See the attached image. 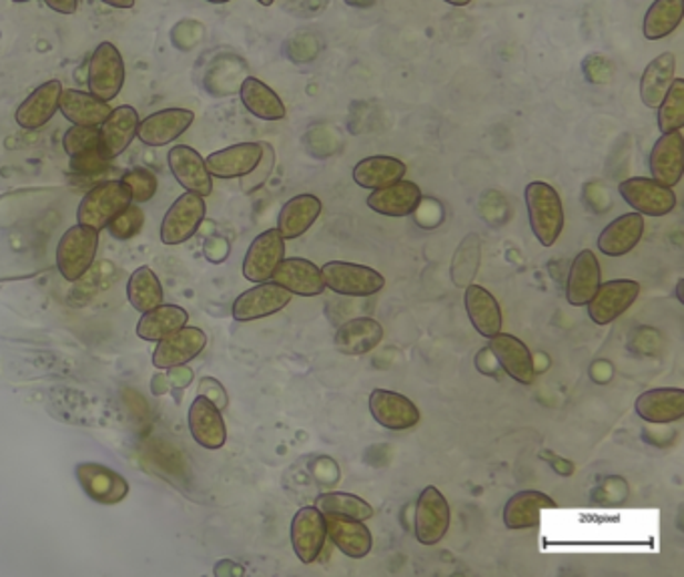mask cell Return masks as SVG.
<instances>
[{"mask_svg": "<svg viewBox=\"0 0 684 577\" xmlns=\"http://www.w3.org/2000/svg\"><path fill=\"white\" fill-rule=\"evenodd\" d=\"M622 199L631 205L632 209L649 217H664L673 213L676 207V195L673 187H664L659 181L646 177H632L622 181L619 185Z\"/></svg>", "mask_w": 684, "mask_h": 577, "instance_id": "ba28073f", "label": "cell"}, {"mask_svg": "<svg viewBox=\"0 0 684 577\" xmlns=\"http://www.w3.org/2000/svg\"><path fill=\"white\" fill-rule=\"evenodd\" d=\"M651 175L664 187H676L684 173V137L681 131L664 133L651 153Z\"/></svg>", "mask_w": 684, "mask_h": 577, "instance_id": "ffe728a7", "label": "cell"}, {"mask_svg": "<svg viewBox=\"0 0 684 577\" xmlns=\"http://www.w3.org/2000/svg\"><path fill=\"white\" fill-rule=\"evenodd\" d=\"M421 190L416 183L400 179L390 187L376 189L368 197V207L386 217H408L420 207Z\"/></svg>", "mask_w": 684, "mask_h": 577, "instance_id": "4316f807", "label": "cell"}, {"mask_svg": "<svg viewBox=\"0 0 684 577\" xmlns=\"http://www.w3.org/2000/svg\"><path fill=\"white\" fill-rule=\"evenodd\" d=\"M480 267V237L470 233L456 249L452 261V281L456 287H468Z\"/></svg>", "mask_w": 684, "mask_h": 577, "instance_id": "b9f144b4", "label": "cell"}, {"mask_svg": "<svg viewBox=\"0 0 684 577\" xmlns=\"http://www.w3.org/2000/svg\"><path fill=\"white\" fill-rule=\"evenodd\" d=\"M205 2H210V4H227L232 0H205Z\"/></svg>", "mask_w": 684, "mask_h": 577, "instance_id": "11a10c76", "label": "cell"}, {"mask_svg": "<svg viewBox=\"0 0 684 577\" xmlns=\"http://www.w3.org/2000/svg\"><path fill=\"white\" fill-rule=\"evenodd\" d=\"M191 437L205 450H222L227 441V427L223 421L222 411L217 410L210 399L197 395L190 405L187 413Z\"/></svg>", "mask_w": 684, "mask_h": 577, "instance_id": "44dd1931", "label": "cell"}, {"mask_svg": "<svg viewBox=\"0 0 684 577\" xmlns=\"http://www.w3.org/2000/svg\"><path fill=\"white\" fill-rule=\"evenodd\" d=\"M321 215V200L316 195H295L287 200L277 217V231L287 239H297L316 223Z\"/></svg>", "mask_w": 684, "mask_h": 577, "instance_id": "1f68e13d", "label": "cell"}, {"mask_svg": "<svg viewBox=\"0 0 684 577\" xmlns=\"http://www.w3.org/2000/svg\"><path fill=\"white\" fill-rule=\"evenodd\" d=\"M641 293V285L631 279L606 281L590 299L589 316L596 326H609L631 307Z\"/></svg>", "mask_w": 684, "mask_h": 577, "instance_id": "8fae6325", "label": "cell"}, {"mask_svg": "<svg viewBox=\"0 0 684 577\" xmlns=\"http://www.w3.org/2000/svg\"><path fill=\"white\" fill-rule=\"evenodd\" d=\"M109 163H111V158L106 157L105 151L101 147L71 157V168L79 175H99L109 167Z\"/></svg>", "mask_w": 684, "mask_h": 577, "instance_id": "7dc6e473", "label": "cell"}, {"mask_svg": "<svg viewBox=\"0 0 684 577\" xmlns=\"http://www.w3.org/2000/svg\"><path fill=\"white\" fill-rule=\"evenodd\" d=\"M684 126V79L674 76L668 93L659 106V128L664 133L681 131Z\"/></svg>", "mask_w": 684, "mask_h": 577, "instance_id": "7bdbcfd3", "label": "cell"}, {"mask_svg": "<svg viewBox=\"0 0 684 577\" xmlns=\"http://www.w3.org/2000/svg\"><path fill=\"white\" fill-rule=\"evenodd\" d=\"M264 157V143H239L233 147L211 153L205 165L211 177L217 179H242L259 165Z\"/></svg>", "mask_w": 684, "mask_h": 577, "instance_id": "d6986e66", "label": "cell"}, {"mask_svg": "<svg viewBox=\"0 0 684 577\" xmlns=\"http://www.w3.org/2000/svg\"><path fill=\"white\" fill-rule=\"evenodd\" d=\"M327 537L348 557L361 559L371 552V534L364 522L348 515L324 514Z\"/></svg>", "mask_w": 684, "mask_h": 577, "instance_id": "d4e9b609", "label": "cell"}, {"mask_svg": "<svg viewBox=\"0 0 684 577\" xmlns=\"http://www.w3.org/2000/svg\"><path fill=\"white\" fill-rule=\"evenodd\" d=\"M584 76L589 79V83L602 84L609 83L612 79V66L606 59L592 54L584 61Z\"/></svg>", "mask_w": 684, "mask_h": 577, "instance_id": "c3c4849f", "label": "cell"}, {"mask_svg": "<svg viewBox=\"0 0 684 577\" xmlns=\"http://www.w3.org/2000/svg\"><path fill=\"white\" fill-rule=\"evenodd\" d=\"M200 395L210 399L211 403L220 411L225 410L227 403H229L227 401V393H225V389H223L222 383L217 379H201Z\"/></svg>", "mask_w": 684, "mask_h": 577, "instance_id": "681fc988", "label": "cell"}, {"mask_svg": "<svg viewBox=\"0 0 684 577\" xmlns=\"http://www.w3.org/2000/svg\"><path fill=\"white\" fill-rule=\"evenodd\" d=\"M285 239L277 229L257 235L243 259V277L252 284H265L272 279L277 265L284 261Z\"/></svg>", "mask_w": 684, "mask_h": 577, "instance_id": "30bf717a", "label": "cell"}, {"mask_svg": "<svg viewBox=\"0 0 684 577\" xmlns=\"http://www.w3.org/2000/svg\"><path fill=\"white\" fill-rule=\"evenodd\" d=\"M369 411L381 427L390 431L411 430L420 421V411L414 401L388 389L371 391Z\"/></svg>", "mask_w": 684, "mask_h": 577, "instance_id": "2e32d148", "label": "cell"}, {"mask_svg": "<svg viewBox=\"0 0 684 577\" xmlns=\"http://www.w3.org/2000/svg\"><path fill=\"white\" fill-rule=\"evenodd\" d=\"M257 2H259V4H264V7H272L275 0H257Z\"/></svg>", "mask_w": 684, "mask_h": 577, "instance_id": "9f6ffc18", "label": "cell"}, {"mask_svg": "<svg viewBox=\"0 0 684 577\" xmlns=\"http://www.w3.org/2000/svg\"><path fill=\"white\" fill-rule=\"evenodd\" d=\"M12 2H19V4H22V2H31V0H12Z\"/></svg>", "mask_w": 684, "mask_h": 577, "instance_id": "6f0895ef", "label": "cell"}, {"mask_svg": "<svg viewBox=\"0 0 684 577\" xmlns=\"http://www.w3.org/2000/svg\"><path fill=\"white\" fill-rule=\"evenodd\" d=\"M406 171L408 167L401 163L400 158L376 155V157L359 161L354 167V181L361 189H384L404 179Z\"/></svg>", "mask_w": 684, "mask_h": 577, "instance_id": "e575fe53", "label": "cell"}, {"mask_svg": "<svg viewBox=\"0 0 684 577\" xmlns=\"http://www.w3.org/2000/svg\"><path fill=\"white\" fill-rule=\"evenodd\" d=\"M326 519L316 505L302 507L294 515L292 546H294L295 556L299 557L302 564L309 566V564L317 561V557L321 556V549L326 546Z\"/></svg>", "mask_w": 684, "mask_h": 577, "instance_id": "4fadbf2b", "label": "cell"}, {"mask_svg": "<svg viewBox=\"0 0 684 577\" xmlns=\"http://www.w3.org/2000/svg\"><path fill=\"white\" fill-rule=\"evenodd\" d=\"M674 71H676V56L673 53L659 54L649 63L641 76V99L644 106L649 109L661 106L664 95L673 84Z\"/></svg>", "mask_w": 684, "mask_h": 577, "instance_id": "8d00e7d4", "label": "cell"}, {"mask_svg": "<svg viewBox=\"0 0 684 577\" xmlns=\"http://www.w3.org/2000/svg\"><path fill=\"white\" fill-rule=\"evenodd\" d=\"M89 91L101 101H113L125 84V63L113 42H101L89 61Z\"/></svg>", "mask_w": 684, "mask_h": 577, "instance_id": "277c9868", "label": "cell"}, {"mask_svg": "<svg viewBox=\"0 0 684 577\" xmlns=\"http://www.w3.org/2000/svg\"><path fill=\"white\" fill-rule=\"evenodd\" d=\"M239 96H242L243 106L262 121H282L287 115L282 96L255 76H247L239 86Z\"/></svg>", "mask_w": 684, "mask_h": 577, "instance_id": "d590c367", "label": "cell"}, {"mask_svg": "<svg viewBox=\"0 0 684 577\" xmlns=\"http://www.w3.org/2000/svg\"><path fill=\"white\" fill-rule=\"evenodd\" d=\"M126 299L139 313H147L151 309L163 303V299H165L163 285L159 281L157 275L153 274L151 267L143 265L131 274L129 284H126Z\"/></svg>", "mask_w": 684, "mask_h": 577, "instance_id": "ab89813d", "label": "cell"}, {"mask_svg": "<svg viewBox=\"0 0 684 577\" xmlns=\"http://www.w3.org/2000/svg\"><path fill=\"white\" fill-rule=\"evenodd\" d=\"M344 2L356 9H368L371 4H376V0H344Z\"/></svg>", "mask_w": 684, "mask_h": 577, "instance_id": "f5cc1de1", "label": "cell"}, {"mask_svg": "<svg viewBox=\"0 0 684 577\" xmlns=\"http://www.w3.org/2000/svg\"><path fill=\"white\" fill-rule=\"evenodd\" d=\"M109 7L113 9H133L135 7V0H103Z\"/></svg>", "mask_w": 684, "mask_h": 577, "instance_id": "816d5d0a", "label": "cell"}, {"mask_svg": "<svg viewBox=\"0 0 684 577\" xmlns=\"http://www.w3.org/2000/svg\"><path fill=\"white\" fill-rule=\"evenodd\" d=\"M169 168L181 187L200 197H207L213 193V177H211L205 158L201 157L195 148L187 145H175L169 151Z\"/></svg>", "mask_w": 684, "mask_h": 577, "instance_id": "e0dca14e", "label": "cell"}, {"mask_svg": "<svg viewBox=\"0 0 684 577\" xmlns=\"http://www.w3.org/2000/svg\"><path fill=\"white\" fill-rule=\"evenodd\" d=\"M684 0H654L644 14L643 34L649 41H661L673 34L683 22Z\"/></svg>", "mask_w": 684, "mask_h": 577, "instance_id": "f35d334b", "label": "cell"}, {"mask_svg": "<svg viewBox=\"0 0 684 577\" xmlns=\"http://www.w3.org/2000/svg\"><path fill=\"white\" fill-rule=\"evenodd\" d=\"M321 277L327 289L337 295L349 297H369L384 289L386 279L371 267L356 262L331 261L321 267Z\"/></svg>", "mask_w": 684, "mask_h": 577, "instance_id": "5b68a950", "label": "cell"}, {"mask_svg": "<svg viewBox=\"0 0 684 577\" xmlns=\"http://www.w3.org/2000/svg\"><path fill=\"white\" fill-rule=\"evenodd\" d=\"M205 346L207 336L203 329L181 327L180 331L157 341V349L153 351V365L157 369L183 368L193 359L200 358Z\"/></svg>", "mask_w": 684, "mask_h": 577, "instance_id": "7c38bea8", "label": "cell"}, {"mask_svg": "<svg viewBox=\"0 0 684 577\" xmlns=\"http://www.w3.org/2000/svg\"><path fill=\"white\" fill-rule=\"evenodd\" d=\"M463 303H466V311H468L472 326L480 336L490 339L502 331L500 305L488 289L480 285H468L466 295H463Z\"/></svg>", "mask_w": 684, "mask_h": 577, "instance_id": "f546056e", "label": "cell"}, {"mask_svg": "<svg viewBox=\"0 0 684 577\" xmlns=\"http://www.w3.org/2000/svg\"><path fill=\"white\" fill-rule=\"evenodd\" d=\"M269 281L299 297H316L326 291L321 269L307 259H284L277 265Z\"/></svg>", "mask_w": 684, "mask_h": 577, "instance_id": "603a6c76", "label": "cell"}, {"mask_svg": "<svg viewBox=\"0 0 684 577\" xmlns=\"http://www.w3.org/2000/svg\"><path fill=\"white\" fill-rule=\"evenodd\" d=\"M644 219L641 213H626L612 220L599 237V249L606 257H622L631 253L643 239Z\"/></svg>", "mask_w": 684, "mask_h": 577, "instance_id": "f1b7e54d", "label": "cell"}, {"mask_svg": "<svg viewBox=\"0 0 684 577\" xmlns=\"http://www.w3.org/2000/svg\"><path fill=\"white\" fill-rule=\"evenodd\" d=\"M527 197L528 219L530 227L542 247H552L559 241L564 227V209L557 189L547 183L534 181L524 190Z\"/></svg>", "mask_w": 684, "mask_h": 577, "instance_id": "6da1fadb", "label": "cell"}, {"mask_svg": "<svg viewBox=\"0 0 684 577\" xmlns=\"http://www.w3.org/2000/svg\"><path fill=\"white\" fill-rule=\"evenodd\" d=\"M131 203V193L123 185V181H105L84 195L76 209V220L79 225L101 233Z\"/></svg>", "mask_w": 684, "mask_h": 577, "instance_id": "3957f363", "label": "cell"}, {"mask_svg": "<svg viewBox=\"0 0 684 577\" xmlns=\"http://www.w3.org/2000/svg\"><path fill=\"white\" fill-rule=\"evenodd\" d=\"M190 313L180 305L161 303L139 319L137 337L143 341H161L187 326Z\"/></svg>", "mask_w": 684, "mask_h": 577, "instance_id": "74e56055", "label": "cell"}, {"mask_svg": "<svg viewBox=\"0 0 684 577\" xmlns=\"http://www.w3.org/2000/svg\"><path fill=\"white\" fill-rule=\"evenodd\" d=\"M59 111L63 113L69 123L76 126H101L105 123L106 116L111 115V106L105 101L96 99L91 93L67 89L61 93Z\"/></svg>", "mask_w": 684, "mask_h": 577, "instance_id": "d6a6232c", "label": "cell"}, {"mask_svg": "<svg viewBox=\"0 0 684 577\" xmlns=\"http://www.w3.org/2000/svg\"><path fill=\"white\" fill-rule=\"evenodd\" d=\"M384 329L371 317H358L337 329L336 349L344 356H364L381 343Z\"/></svg>", "mask_w": 684, "mask_h": 577, "instance_id": "836d02e7", "label": "cell"}, {"mask_svg": "<svg viewBox=\"0 0 684 577\" xmlns=\"http://www.w3.org/2000/svg\"><path fill=\"white\" fill-rule=\"evenodd\" d=\"M121 181L131 193L133 203H137V205L153 199L155 193H157V177L149 168H131Z\"/></svg>", "mask_w": 684, "mask_h": 577, "instance_id": "ee69618b", "label": "cell"}, {"mask_svg": "<svg viewBox=\"0 0 684 577\" xmlns=\"http://www.w3.org/2000/svg\"><path fill=\"white\" fill-rule=\"evenodd\" d=\"M316 507L321 514L348 515L359 522H366L374 515V507L366 499H361L358 495L344 494V492L319 495L316 499Z\"/></svg>", "mask_w": 684, "mask_h": 577, "instance_id": "60d3db41", "label": "cell"}, {"mask_svg": "<svg viewBox=\"0 0 684 577\" xmlns=\"http://www.w3.org/2000/svg\"><path fill=\"white\" fill-rule=\"evenodd\" d=\"M450 527V505L433 485H428L416 505V539L421 546H436L442 542Z\"/></svg>", "mask_w": 684, "mask_h": 577, "instance_id": "9c48e42d", "label": "cell"}, {"mask_svg": "<svg viewBox=\"0 0 684 577\" xmlns=\"http://www.w3.org/2000/svg\"><path fill=\"white\" fill-rule=\"evenodd\" d=\"M195 113L190 109H163L139 121L137 138L147 147L171 145L193 125Z\"/></svg>", "mask_w": 684, "mask_h": 577, "instance_id": "5bb4252c", "label": "cell"}, {"mask_svg": "<svg viewBox=\"0 0 684 577\" xmlns=\"http://www.w3.org/2000/svg\"><path fill=\"white\" fill-rule=\"evenodd\" d=\"M145 223V213L139 209L137 203H131L126 209L121 210L115 219L109 223V233L115 237L116 241H129L135 237Z\"/></svg>", "mask_w": 684, "mask_h": 577, "instance_id": "f6af8a7d", "label": "cell"}, {"mask_svg": "<svg viewBox=\"0 0 684 577\" xmlns=\"http://www.w3.org/2000/svg\"><path fill=\"white\" fill-rule=\"evenodd\" d=\"M488 349L492 351V356L506 375H510L522 385H530L534 381V375H537L534 359H532L530 349L518 337L500 331L494 337H490Z\"/></svg>", "mask_w": 684, "mask_h": 577, "instance_id": "ac0fdd59", "label": "cell"}, {"mask_svg": "<svg viewBox=\"0 0 684 577\" xmlns=\"http://www.w3.org/2000/svg\"><path fill=\"white\" fill-rule=\"evenodd\" d=\"M636 415L649 423H673L684 418V391L681 388H661L644 391L634 403Z\"/></svg>", "mask_w": 684, "mask_h": 577, "instance_id": "484cf974", "label": "cell"}, {"mask_svg": "<svg viewBox=\"0 0 684 577\" xmlns=\"http://www.w3.org/2000/svg\"><path fill=\"white\" fill-rule=\"evenodd\" d=\"M139 113L133 106L121 105L111 111L106 116L105 123L99 126V138L101 148L105 151L106 157L113 158L123 155L131 143L137 137Z\"/></svg>", "mask_w": 684, "mask_h": 577, "instance_id": "cb8c5ba5", "label": "cell"}, {"mask_svg": "<svg viewBox=\"0 0 684 577\" xmlns=\"http://www.w3.org/2000/svg\"><path fill=\"white\" fill-rule=\"evenodd\" d=\"M601 287V265L594 253L584 249L576 255L566 281V299L572 307H584Z\"/></svg>", "mask_w": 684, "mask_h": 577, "instance_id": "83f0119b", "label": "cell"}, {"mask_svg": "<svg viewBox=\"0 0 684 577\" xmlns=\"http://www.w3.org/2000/svg\"><path fill=\"white\" fill-rule=\"evenodd\" d=\"M207 205L205 197L195 193H183L180 199L169 207L163 223H161V241L169 247L190 241L195 233L200 231L201 223L205 219Z\"/></svg>", "mask_w": 684, "mask_h": 577, "instance_id": "8992f818", "label": "cell"}, {"mask_svg": "<svg viewBox=\"0 0 684 577\" xmlns=\"http://www.w3.org/2000/svg\"><path fill=\"white\" fill-rule=\"evenodd\" d=\"M101 147V138H99V126H76L69 128L64 133L63 148L69 157L83 155L86 151Z\"/></svg>", "mask_w": 684, "mask_h": 577, "instance_id": "bcb514c9", "label": "cell"}, {"mask_svg": "<svg viewBox=\"0 0 684 577\" xmlns=\"http://www.w3.org/2000/svg\"><path fill=\"white\" fill-rule=\"evenodd\" d=\"M557 502L550 495L534 490L518 492L504 505V525L508 529H530L542 522L544 509H554Z\"/></svg>", "mask_w": 684, "mask_h": 577, "instance_id": "4dcf8cb0", "label": "cell"}, {"mask_svg": "<svg viewBox=\"0 0 684 577\" xmlns=\"http://www.w3.org/2000/svg\"><path fill=\"white\" fill-rule=\"evenodd\" d=\"M44 4L51 9V11L59 12V14H74L79 9V0H44Z\"/></svg>", "mask_w": 684, "mask_h": 577, "instance_id": "f907efd6", "label": "cell"}, {"mask_svg": "<svg viewBox=\"0 0 684 577\" xmlns=\"http://www.w3.org/2000/svg\"><path fill=\"white\" fill-rule=\"evenodd\" d=\"M292 303V293L285 291L284 287L265 281L257 284L253 289L243 291L232 307V316L239 323H249L264 317L275 316L287 305Z\"/></svg>", "mask_w": 684, "mask_h": 577, "instance_id": "52a82bcc", "label": "cell"}, {"mask_svg": "<svg viewBox=\"0 0 684 577\" xmlns=\"http://www.w3.org/2000/svg\"><path fill=\"white\" fill-rule=\"evenodd\" d=\"M76 480L81 483L84 494L96 504H121L129 495V483L125 477L109 470L106 465L81 463L76 465Z\"/></svg>", "mask_w": 684, "mask_h": 577, "instance_id": "9a60e30c", "label": "cell"}, {"mask_svg": "<svg viewBox=\"0 0 684 577\" xmlns=\"http://www.w3.org/2000/svg\"><path fill=\"white\" fill-rule=\"evenodd\" d=\"M96 251H99V231L84 225H74L71 229H67L54 251L57 269L64 281L74 284L83 279L95 262Z\"/></svg>", "mask_w": 684, "mask_h": 577, "instance_id": "7a4b0ae2", "label": "cell"}, {"mask_svg": "<svg viewBox=\"0 0 684 577\" xmlns=\"http://www.w3.org/2000/svg\"><path fill=\"white\" fill-rule=\"evenodd\" d=\"M443 2H448L452 7H468L472 0H443Z\"/></svg>", "mask_w": 684, "mask_h": 577, "instance_id": "db71d44e", "label": "cell"}, {"mask_svg": "<svg viewBox=\"0 0 684 577\" xmlns=\"http://www.w3.org/2000/svg\"><path fill=\"white\" fill-rule=\"evenodd\" d=\"M61 93H63L61 81H49V83L37 86L17 109L14 121L24 131L42 128L57 115Z\"/></svg>", "mask_w": 684, "mask_h": 577, "instance_id": "7402d4cb", "label": "cell"}]
</instances>
